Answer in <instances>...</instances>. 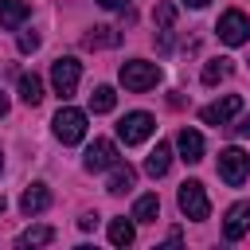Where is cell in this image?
Wrapping results in <instances>:
<instances>
[{"label": "cell", "mask_w": 250, "mask_h": 250, "mask_svg": "<svg viewBox=\"0 0 250 250\" xmlns=\"http://www.w3.org/2000/svg\"><path fill=\"white\" fill-rule=\"evenodd\" d=\"M160 82V66L156 62H145V59H133V62H121V86L133 90V94H145Z\"/></svg>", "instance_id": "cell-1"}, {"label": "cell", "mask_w": 250, "mask_h": 250, "mask_svg": "<svg viewBox=\"0 0 250 250\" xmlns=\"http://www.w3.org/2000/svg\"><path fill=\"white\" fill-rule=\"evenodd\" d=\"M51 125H55V137H59L62 145H78V141L86 137V113L74 109V105H62Z\"/></svg>", "instance_id": "cell-2"}, {"label": "cell", "mask_w": 250, "mask_h": 250, "mask_svg": "<svg viewBox=\"0 0 250 250\" xmlns=\"http://www.w3.org/2000/svg\"><path fill=\"white\" fill-rule=\"evenodd\" d=\"M176 203H180V211H184L188 219H195V223L211 215V203H207V191H203V184H199V180H184V184H180Z\"/></svg>", "instance_id": "cell-3"}, {"label": "cell", "mask_w": 250, "mask_h": 250, "mask_svg": "<svg viewBox=\"0 0 250 250\" xmlns=\"http://www.w3.org/2000/svg\"><path fill=\"white\" fill-rule=\"evenodd\" d=\"M152 129H156V121H152V113H145V109L125 113V117L117 121V137H121L125 145H141V141H148Z\"/></svg>", "instance_id": "cell-4"}, {"label": "cell", "mask_w": 250, "mask_h": 250, "mask_svg": "<svg viewBox=\"0 0 250 250\" xmlns=\"http://www.w3.org/2000/svg\"><path fill=\"white\" fill-rule=\"evenodd\" d=\"M215 31H219V39H223L227 47H242V43L250 39V20H246L238 8H230V12L219 16V27H215Z\"/></svg>", "instance_id": "cell-5"}, {"label": "cell", "mask_w": 250, "mask_h": 250, "mask_svg": "<svg viewBox=\"0 0 250 250\" xmlns=\"http://www.w3.org/2000/svg\"><path fill=\"white\" fill-rule=\"evenodd\" d=\"M78 78H82V62H78V59H59V62L51 66V86H55V94H59L62 102L78 90Z\"/></svg>", "instance_id": "cell-6"}, {"label": "cell", "mask_w": 250, "mask_h": 250, "mask_svg": "<svg viewBox=\"0 0 250 250\" xmlns=\"http://www.w3.org/2000/svg\"><path fill=\"white\" fill-rule=\"evenodd\" d=\"M246 172H250V156L242 152V148H223L219 152V176H223V184H230V188H238L242 180H246Z\"/></svg>", "instance_id": "cell-7"}, {"label": "cell", "mask_w": 250, "mask_h": 250, "mask_svg": "<svg viewBox=\"0 0 250 250\" xmlns=\"http://www.w3.org/2000/svg\"><path fill=\"white\" fill-rule=\"evenodd\" d=\"M238 109H242V98H238V94H227V98H219V102L203 105V109H199V117H203V125H227Z\"/></svg>", "instance_id": "cell-8"}, {"label": "cell", "mask_w": 250, "mask_h": 250, "mask_svg": "<svg viewBox=\"0 0 250 250\" xmlns=\"http://www.w3.org/2000/svg\"><path fill=\"white\" fill-rule=\"evenodd\" d=\"M113 164H117V145L105 141V137H98V141L86 148V168H90V172H102V168H113Z\"/></svg>", "instance_id": "cell-9"}, {"label": "cell", "mask_w": 250, "mask_h": 250, "mask_svg": "<svg viewBox=\"0 0 250 250\" xmlns=\"http://www.w3.org/2000/svg\"><path fill=\"white\" fill-rule=\"evenodd\" d=\"M250 230V203H234L230 211H227V223H223V234L230 238V242H238L242 234Z\"/></svg>", "instance_id": "cell-10"}, {"label": "cell", "mask_w": 250, "mask_h": 250, "mask_svg": "<svg viewBox=\"0 0 250 250\" xmlns=\"http://www.w3.org/2000/svg\"><path fill=\"white\" fill-rule=\"evenodd\" d=\"M176 148H180V160H188V164H199L203 160V137L195 129H180L176 133Z\"/></svg>", "instance_id": "cell-11"}, {"label": "cell", "mask_w": 250, "mask_h": 250, "mask_svg": "<svg viewBox=\"0 0 250 250\" xmlns=\"http://www.w3.org/2000/svg\"><path fill=\"white\" fill-rule=\"evenodd\" d=\"M20 207H23V215H43V211L51 207V191H47V184H31V188L20 195Z\"/></svg>", "instance_id": "cell-12"}, {"label": "cell", "mask_w": 250, "mask_h": 250, "mask_svg": "<svg viewBox=\"0 0 250 250\" xmlns=\"http://www.w3.org/2000/svg\"><path fill=\"white\" fill-rule=\"evenodd\" d=\"M27 0H0V27H20L27 20Z\"/></svg>", "instance_id": "cell-13"}, {"label": "cell", "mask_w": 250, "mask_h": 250, "mask_svg": "<svg viewBox=\"0 0 250 250\" xmlns=\"http://www.w3.org/2000/svg\"><path fill=\"white\" fill-rule=\"evenodd\" d=\"M168 164H172V148H168V145H156V148L148 152V160H145V172H148L152 180H160V176L168 172Z\"/></svg>", "instance_id": "cell-14"}, {"label": "cell", "mask_w": 250, "mask_h": 250, "mask_svg": "<svg viewBox=\"0 0 250 250\" xmlns=\"http://www.w3.org/2000/svg\"><path fill=\"white\" fill-rule=\"evenodd\" d=\"M137 184V172L129 168V164H113V176H109V184H105V191H113V195H121V191H129Z\"/></svg>", "instance_id": "cell-15"}, {"label": "cell", "mask_w": 250, "mask_h": 250, "mask_svg": "<svg viewBox=\"0 0 250 250\" xmlns=\"http://www.w3.org/2000/svg\"><path fill=\"white\" fill-rule=\"evenodd\" d=\"M20 98H23V105H39V102H43V82H39V74H20Z\"/></svg>", "instance_id": "cell-16"}, {"label": "cell", "mask_w": 250, "mask_h": 250, "mask_svg": "<svg viewBox=\"0 0 250 250\" xmlns=\"http://www.w3.org/2000/svg\"><path fill=\"white\" fill-rule=\"evenodd\" d=\"M156 215H160V199H156L152 191L133 203V219H137V223H156Z\"/></svg>", "instance_id": "cell-17"}, {"label": "cell", "mask_w": 250, "mask_h": 250, "mask_svg": "<svg viewBox=\"0 0 250 250\" xmlns=\"http://www.w3.org/2000/svg\"><path fill=\"white\" fill-rule=\"evenodd\" d=\"M133 238H137V230H133L129 219H113L109 223V242L113 246H133Z\"/></svg>", "instance_id": "cell-18"}, {"label": "cell", "mask_w": 250, "mask_h": 250, "mask_svg": "<svg viewBox=\"0 0 250 250\" xmlns=\"http://www.w3.org/2000/svg\"><path fill=\"white\" fill-rule=\"evenodd\" d=\"M113 105H117V94H113L109 86H98V90L90 94V109H94V113H109Z\"/></svg>", "instance_id": "cell-19"}, {"label": "cell", "mask_w": 250, "mask_h": 250, "mask_svg": "<svg viewBox=\"0 0 250 250\" xmlns=\"http://www.w3.org/2000/svg\"><path fill=\"white\" fill-rule=\"evenodd\" d=\"M230 74V59H211L207 66H203V86H215L219 78H227Z\"/></svg>", "instance_id": "cell-20"}, {"label": "cell", "mask_w": 250, "mask_h": 250, "mask_svg": "<svg viewBox=\"0 0 250 250\" xmlns=\"http://www.w3.org/2000/svg\"><path fill=\"white\" fill-rule=\"evenodd\" d=\"M51 238H55L51 227H31V230L20 234V246H43V242H51Z\"/></svg>", "instance_id": "cell-21"}, {"label": "cell", "mask_w": 250, "mask_h": 250, "mask_svg": "<svg viewBox=\"0 0 250 250\" xmlns=\"http://www.w3.org/2000/svg\"><path fill=\"white\" fill-rule=\"evenodd\" d=\"M113 43H117V31L113 27H94L86 35V47H113Z\"/></svg>", "instance_id": "cell-22"}, {"label": "cell", "mask_w": 250, "mask_h": 250, "mask_svg": "<svg viewBox=\"0 0 250 250\" xmlns=\"http://www.w3.org/2000/svg\"><path fill=\"white\" fill-rule=\"evenodd\" d=\"M152 20H156V27H160V31H168V27L176 23V8H172V4H156Z\"/></svg>", "instance_id": "cell-23"}, {"label": "cell", "mask_w": 250, "mask_h": 250, "mask_svg": "<svg viewBox=\"0 0 250 250\" xmlns=\"http://www.w3.org/2000/svg\"><path fill=\"white\" fill-rule=\"evenodd\" d=\"M35 47H39V35H35V31H23V35H20V51H27V55H31Z\"/></svg>", "instance_id": "cell-24"}, {"label": "cell", "mask_w": 250, "mask_h": 250, "mask_svg": "<svg viewBox=\"0 0 250 250\" xmlns=\"http://www.w3.org/2000/svg\"><path fill=\"white\" fill-rule=\"evenodd\" d=\"M78 227H82V230H94V227H98V215H82Z\"/></svg>", "instance_id": "cell-25"}, {"label": "cell", "mask_w": 250, "mask_h": 250, "mask_svg": "<svg viewBox=\"0 0 250 250\" xmlns=\"http://www.w3.org/2000/svg\"><path fill=\"white\" fill-rule=\"evenodd\" d=\"M234 133H238V137H250V117H242V121L234 125Z\"/></svg>", "instance_id": "cell-26"}, {"label": "cell", "mask_w": 250, "mask_h": 250, "mask_svg": "<svg viewBox=\"0 0 250 250\" xmlns=\"http://www.w3.org/2000/svg\"><path fill=\"white\" fill-rule=\"evenodd\" d=\"M98 4H102V8H109V12H117V8H125L129 0H98Z\"/></svg>", "instance_id": "cell-27"}, {"label": "cell", "mask_w": 250, "mask_h": 250, "mask_svg": "<svg viewBox=\"0 0 250 250\" xmlns=\"http://www.w3.org/2000/svg\"><path fill=\"white\" fill-rule=\"evenodd\" d=\"M4 113H8V98L0 94V117H4Z\"/></svg>", "instance_id": "cell-28"}, {"label": "cell", "mask_w": 250, "mask_h": 250, "mask_svg": "<svg viewBox=\"0 0 250 250\" xmlns=\"http://www.w3.org/2000/svg\"><path fill=\"white\" fill-rule=\"evenodd\" d=\"M188 4H191V8H207L211 0H188Z\"/></svg>", "instance_id": "cell-29"}, {"label": "cell", "mask_w": 250, "mask_h": 250, "mask_svg": "<svg viewBox=\"0 0 250 250\" xmlns=\"http://www.w3.org/2000/svg\"><path fill=\"white\" fill-rule=\"evenodd\" d=\"M4 207H8V203H4V195H0V211H4Z\"/></svg>", "instance_id": "cell-30"}, {"label": "cell", "mask_w": 250, "mask_h": 250, "mask_svg": "<svg viewBox=\"0 0 250 250\" xmlns=\"http://www.w3.org/2000/svg\"><path fill=\"white\" fill-rule=\"evenodd\" d=\"M0 168H4V156H0Z\"/></svg>", "instance_id": "cell-31"}]
</instances>
